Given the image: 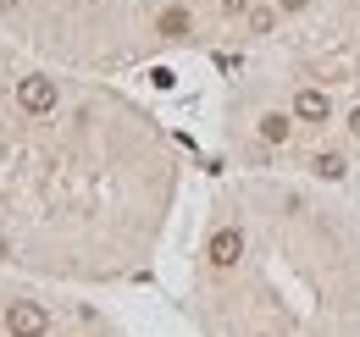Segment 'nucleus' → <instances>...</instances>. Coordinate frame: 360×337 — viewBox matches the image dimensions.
Here are the masks:
<instances>
[{
    "mask_svg": "<svg viewBox=\"0 0 360 337\" xmlns=\"http://www.w3.org/2000/svg\"><path fill=\"white\" fill-rule=\"evenodd\" d=\"M45 326H50V315L34 298H17V304L6 310V332L11 337H45Z\"/></svg>",
    "mask_w": 360,
    "mask_h": 337,
    "instance_id": "f257e3e1",
    "label": "nucleus"
},
{
    "mask_svg": "<svg viewBox=\"0 0 360 337\" xmlns=\"http://www.w3.org/2000/svg\"><path fill=\"white\" fill-rule=\"evenodd\" d=\"M17 105L34 111V117L56 111V84H50V78H22V84H17Z\"/></svg>",
    "mask_w": 360,
    "mask_h": 337,
    "instance_id": "f03ea898",
    "label": "nucleus"
},
{
    "mask_svg": "<svg viewBox=\"0 0 360 337\" xmlns=\"http://www.w3.org/2000/svg\"><path fill=\"white\" fill-rule=\"evenodd\" d=\"M211 265H238V260H244V232H238V227H222V232H217V238H211Z\"/></svg>",
    "mask_w": 360,
    "mask_h": 337,
    "instance_id": "7ed1b4c3",
    "label": "nucleus"
},
{
    "mask_svg": "<svg viewBox=\"0 0 360 337\" xmlns=\"http://www.w3.org/2000/svg\"><path fill=\"white\" fill-rule=\"evenodd\" d=\"M294 117H300V122H327L333 105H327L321 88H300V94H294Z\"/></svg>",
    "mask_w": 360,
    "mask_h": 337,
    "instance_id": "20e7f679",
    "label": "nucleus"
},
{
    "mask_svg": "<svg viewBox=\"0 0 360 337\" xmlns=\"http://www.w3.org/2000/svg\"><path fill=\"white\" fill-rule=\"evenodd\" d=\"M261 138H266V144H283V138H288V117H283V111H266V117H261Z\"/></svg>",
    "mask_w": 360,
    "mask_h": 337,
    "instance_id": "39448f33",
    "label": "nucleus"
},
{
    "mask_svg": "<svg viewBox=\"0 0 360 337\" xmlns=\"http://www.w3.org/2000/svg\"><path fill=\"white\" fill-rule=\"evenodd\" d=\"M311 171H316V177H327V183H338V177H344V155H316Z\"/></svg>",
    "mask_w": 360,
    "mask_h": 337,
    "instance_id": "423d86ee",
    "label": "nucleus"
},
{
    "mask_svg": "<svg viewBox=\"0 0 360 337\" xmlns=\"http://www.w3.org/2000/svg\"><path fill=\"white\" fill-rule=\"evenodd\" d=\"M161 34H167V39H183V34H188V11H161Z\"/></svg>",
    "mask_w": 360,
    "mask_h": 337,
    "instance_id": "0eeeda50",
    "label": "nucleus"
},
{
    "mask_svg": "<svg viewBox=\"0 0 360 337\" xmlns=\"http://www.w3.org/2000/svg\"><path fill=\"white\" fill-rule=\"evenodd\" d=\"M271 22H277L271 11H250V28H255V34H271Z\"/></svg>",
    "mask_w": 360,
    "mask_h": 337,
    "instance_id": "6e6552de",
    "label": "nucleus"
},
{
    "mask_svg": "<svg viewBox=\"0 0 360 337\" xmlns=\"http://www.w3.org/2000/svg\"><path fill=\"white\" fill-rule=\"evenodd\" d=\"M222 11H227V17H238V11H250V0H222Z\"/></svg>",
    "mask_w": 360,
    "mask_h": 337,
    "instance_id": "1a4fd4ad",
    "label": "nucleus"
},
{
    "mask_svg": "<svg viewBox=\"0 0 360 337\" xmlns=\"http://www.w3.org/2000/svg\"><path fill=\"white\" fill-rule=\"evenodd\" d=\"M277 6H283V11H300V6H311V0H277Z\"/></svg>",
    "mask_w": 360,
    "mask_h": 337,
    "instance_id": "9d476101",
    "label": "nucleus"
},
{
    "mask_svg": "<svg viewBox=\"0 0 360 337\" xmlns=\"http://www.w3.org/2000/svg\"><path fill=\"white\" fill-rule=\"evenodd\" d=\"M349 133H355V138H360V111H355V117H349Z\"/></svg>",
    "mask_w": 360,
    "mask_h": 337,
    "instance_id": "9b49d317",
    "label": "nucleus"
},
{
    "mask_svg": "<svg viewBox=\"0 0 360 337\" xmlns=\"http://www.w3.org/2000/svg\"><path fill=\"white\" fill-rule=\"evenodd\" d=\"M11 6H17V0H0V11H11Z\"/></svg>",
    "mask_w": 360,
    "mask_h": 337,
    "instance_id": "f8f14e48",
    "label": "nucleus"
}]
</instances>
